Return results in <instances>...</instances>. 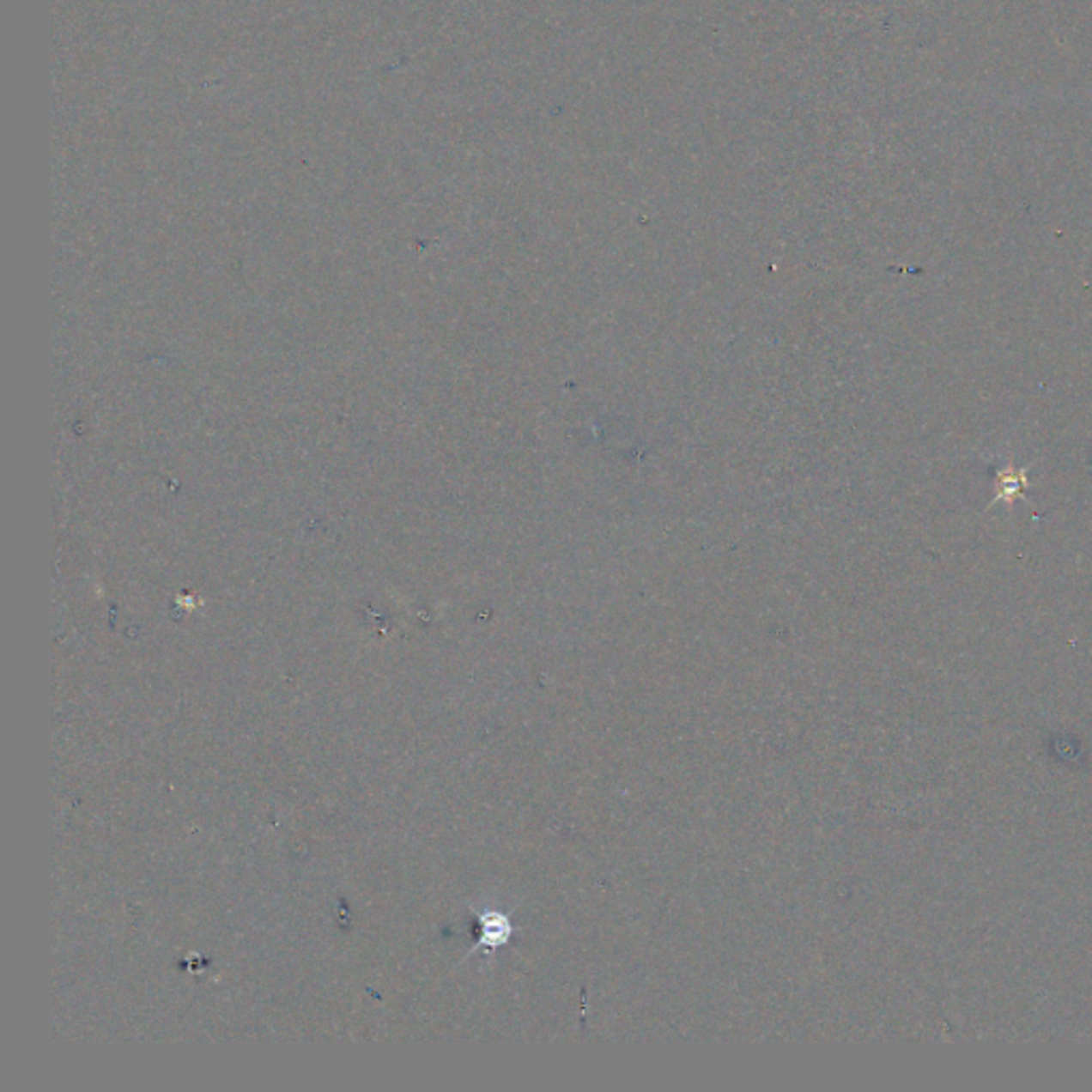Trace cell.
Segmentation results:
<instances>
[{"label": "cell", "instance_id": "6da1fadb", "mask_svg": "<svg viewBox=\"0 0 1092 1092\" xmlns=\"http://www.w3.org/2000/svg\"><path fill=\"white\" fill-rule=\"evenodd\" d=\"M513 931L514 928L508 915L500 913V911H487V913L480 915L478 948L495 949L500 945H506L513 937Z\"/></svg>", "mask_w": 1092, "mask_h": 1092}, {"label": "cell", "instance_id": "7a4b0ae2", "mask_svg": "<svg viewBox=\"0 0 1092 1092\" xmlns=\"http://www.w3.org/2000/svg\"><path fill=\"white\" fill-rule=\"evenodd\" d=\"M997 500H1007L1011 501L1018 493H1022L1026 487H1028V478H1026L1024 470H1014V468H1007L1003 472H998L997 476Z\"/></svg>", "mask_w": 1092, "mask_h": 1092}]
</instances>
